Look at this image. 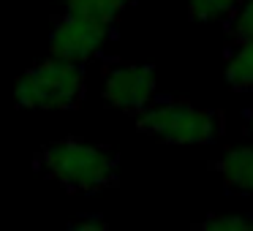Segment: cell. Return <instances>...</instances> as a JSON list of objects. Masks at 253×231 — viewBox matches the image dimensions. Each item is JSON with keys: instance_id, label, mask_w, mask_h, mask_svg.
I'll use <instances>...</instances> for the list:
<instances>
[{"instance_id": "9c48e42d", "label": "cell", "mask_w": 253, "mask_h": 231, "mask_svg": "<svg viewBox=\"0 0 253 231\" xmlns=\"http://www.w3.org/2000/svg\"><path fill=\"white\" fill-rule=\"evenodd\" d=\"M242 0H188V14L196 22H220L231 19Z\"/></svg>"}, {"instance_id": "7a4b0ae2", "label": "cell", "mask_w": 253, "mask_h": 231, "mask_svg": "<svg viewBox=\"0 0 253 231\" xmlns=\"http://www.w3.org/2000/svg\"><path fill=\"white\" fill-rule=\"evenodd\" d=\"M84 95V71L82 63L63 57H46L22 74L14 84V101L22 109L39 112H63L79 106Z\"/></svg>"}, {"instance_id": "52a82bcc", "label": "cell", "mask_w": 253, "mask_h": 231, "mask_svg": "<svg viewBox=\"0 0 253 231\" xmlns=\"http://www.w3.org/2000/svg\"><path fill=\"white\" fill-rule=\"evenodd\" d=\"M226 82L237 93H253V38L237 44L226 66Z\"/></svg>"}, {"instance_id": "7c38bea8", "label": "cell", "mask_w": 253, "mask_h": 231, "mask_svg": "<svg viewBox=\"0 0 253 231\" xmlns=\"http://www.w3.org/2000/svg\"><path fill=\"white\" fill-rule=\"evenodd\" d=\"M71 229L74 231H104L106 229V220H101V218H82V220H74Z\"/></svg>"}, {"instance_id": "ba28073f", "label": "cell", "mask_w": 253, "mask_h": 231, "mask_svg": "<svg viewBox=\"0 0 253 231\" xmlns=\"http://www.w3.org/2000/svg\"><path fill=\"white\" fill-rule=\"evenodd\" d=\"M66 6L71 14H82L95 22L115 25L120 14L131 6V0H66Z\"/></svg>"}, {"instance_id": "4fadbf2b", "label": "cell", "mask_w": 253, "mask_h": 231, "mask_svg": "<svg viewBox=\"0 0 253 231\" xmlns=\"http://www.w3.org/2000/svg\"><path fill=\"white\" fill-rule=\"evenodd\" d=\"M248 131L253 133V112H248Z\"/></svg>"}, {"instance_id": "30bf717a", "label": "cell", "mask_w": 253, "mask_h": 231, "mask_svg": "<svg viewBox=\"0 0 253 231\" xmlns=\"http://www.w3.org/2000/svg\"><path fill=\"white\" fill-rule=\"evenodd\" d=\"M229 36L234 44H242V41L253 38V0L240 3V8L234 11V17L229 22Z\"/></svg>"}, {"instance_id": "8fae6325", "label": "cell", "mask_w": 253, "mask_h": 231, "mask_svg": "<svg viewBox=\"0 0 253 231\" xmlns=\"http://www.w3.org/2000/svg\"><path fill=\"white\" fill-rule=\"evenodd\" d=\"M196 229H210V231H253V218H251V215H210L207 220L196 223Z\"/></svg>"}, {"instance_id": "5b68a950", "label": "cell", "mask_w": 253, "mask_h": 231, "mask_svg": "<svg viewBox=\"0 0 253 231\" xmlns=\"http://www.w3.org/2000/svg\"><path fill=\"white\" fill-rule=\"evenodd\" d=\"M109 38H112V25L95 22V19H90V17L68 11L66 17L55 25V30H52L49 52L55 57H63V60L84 63V60L98 55Z\"/></svg>"}, {"instance_id": "277c9868", "label": "cell", "mask_w": 253, "mask_h": 231, "mask_svg": "<svg viewBox=\"0 0 253 231\" xmlns=\"http://www.w3.org/2000/svg\"><path fill=\"white\" fill-rule=\"evenodd\" d=\"M155 98V71L142 63L117 60L104 71V101L123 112H142Z\"/></svg>"}, {"instance_id": "3957f363", "label": "cell", "mask_w": 253, "mask_h": 231, "mask_svg": "<svg viewBox=\"0 0 253 231\" xmlns=\"http://www.w3.org/2000/svg\"><path fill=\"white\" fill-rule=\"evenodd\" d=\"M136 128L171 144H207L220 136L223 115L215 109L193 106L191 101L171 98L144 106L139 112Z\"/></svg>"}, {"instance_id": "6da1fadb", "label": "cell", "mask_w": 253, "mask_h": 231, "mask_svg": "<svg viewBox=\"0 0 253 231\" xmlns=\"http://www.w3.org/2000/svg\"><path fill=\"white\" fill-rule=\"evenodd\" d=\"M39 166L66 185L68 191L95 193L109 188L117 180V158L98 144H87L82 139H63L41 150Z\"/></svg>"}, {"instance_id": "8992f818", "label": "cell", "mask_w": 253, "mask_h": 231, "mask_svg": "<svg viewBox=\"0 0 253 231\" xmlns=\"http://www.w3.org/2000/svg\"><path fill=\"white\" fill-rule=\"evenodd\" d=\"M215 171L229 191L253 196V144L226 150L223 158L215 160Z\"/></svg>"}]
</instances>
